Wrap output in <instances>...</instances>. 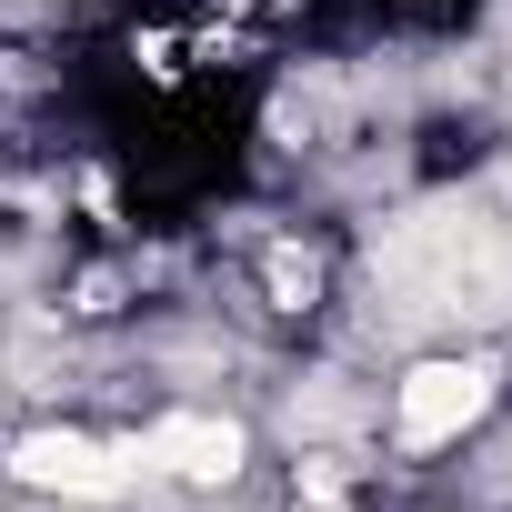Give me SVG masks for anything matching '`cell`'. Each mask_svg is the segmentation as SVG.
<instances>
[{
    "instance_id": "6da1fadb",
    "label": "cell",
    "mask_w": 512,
    "mask_h": 512,
    "mask_svg": "<svg viewBox=\"0 0 512 512\" xmlns=\"http://www.w3.org/2000/svg\"><path fill=\"white\" fill-rule=\"evenodd\" d=\"M392 272L422 292L412 312H502V292H512V262H502L472 221H422L392 251Z\"/></svg>"
},
{
    "instance_id": "7a4b0ae2",
    "label": "cell",
    "mask_w": 512,
    "mask_h": 512,
    "mask_svg": "<svg viewBox=\"0 0 512 512\" xmlns=\"http://www.w3.org/2000/svg\"><path fill=\"white\" fill-rule=\"evenodd\" d=\"M482 402H492V372H482V362H422V372L402 382V412H392V422H402V442H452Z\"/></svg>"
},
{
    "instance_id": "3957f363",
    "label": "cell",
    "mask_w": 512,
    "mask_h": 512,
    "mask_svg": "<svg viewBox=\"0 0 512 512\" xmlns=\"http://www.w3.org/2000/svg\"><path fill=\"white\" fill-rule=\"evenodd\" d=\"M11 472H21L31 492H81V502H111V492H121V462H111L101 442H81V432H31V442L11 452Z\"/></svg>"
},
{
    "instance_id": "277c9868",
    "label": "cell",
    "mask_w": 512,
    "mask_h": 512,
    "mask_svg": "<svg viewBox=\"0 0 512 512\" xmlns=\"http://www.w3.org/2000/svg\"><path fill=\"white\" fill-rule=\"evenodd\" d=\"M141 462H161V472H181V482H231V472H241V432L211 422V412H171V422H151Z\"/></svg>"
},
{
    "instance_id": "5b68a950",
    "label": "cell",
    "mask_w": 512,
    "mask_h": 512,
    "mask_svg": "<svg viewBox=\"0 0 512 512\" xmlns=\"http://www.w3.org/2000/svg\"><path fill=\"white\" fill-rule=\"evenodd\" d=\"M272 302H282V312L312 302V262H302V251H272Z\"/></svg>"
}]
</instances>
